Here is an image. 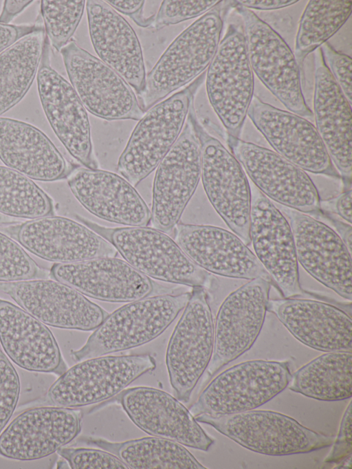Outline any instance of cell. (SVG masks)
<instances>
[{
	"mask_svg": "<svg viewBox=\"0 0 352 469\" xmlns=\"http://www.w3.org/2000/svg\"><path fill=\"white\" fill-rule=\"evenodd\" d=\"M0 214L30 219L52 216L54 204L30 178L0 166Z\"/></svg>",
	"mask_w": 352,
	"mask_h": 469,
	"instance_id": "obj_36",
	"label": "cell"
},
{
	"mask_svg": "<svg viewBox=\"0 0 352 469\" xmlns=\"http://www.w3.org/2000/svg\"><path fill=\"white\" fill-rule=\"evenodd\" d=\"M50 274L56 281L85 296L112 303L131 302L148 297L155 287L148 276L126 261L112 257L55 263Z\"/></svg>",
	"mask_w": 352,
	"mask_h": 469,
	"instance_id": "obj_25",
	"label": "cell"
},
{
	"mask_svg": "<svg viewBox=\"0 0 352 469\" xmlns=\"http://www.w3.org/2000/svg\"><path fill=\"white\" fill-rule=\"evenodd\" d=\"M314 110L316 130L346 188L352 174L351 105L333 79L320 48L314 52Z\"/></svg>",
	"mask_w": 352,
	"mask_h": 469,
	"instance_id": "obj_28",
	"label": "cell"
},
{
	"mask_svg": "<svg viewBox=\"0 0 352 469\" xmlns=\"http://www.w3.org/2000/svg\"><path fill=\"white\" fill-rule=\"evenodd\" d=\"M190 292L133 301L109 314L79 349L75 361L104 356L146 344L162 334L184 309Z\"/></svg>",
	"mask_w": 352,
	"mask_h": 469,
	"instance_id": "obj_3",
	"label": "cell"
},
{
	"mask_svg": "<svg viewBox=\"0 0 352 469\" xmlns=\"http://www.w3.org/2000/svg\"><path fill=\"white\" fill-rule=\"evenodd\" d=\"M85 3L82 0L41 1L45 34L57 51L70 41L82 17Z\"/></svg>",
	"mask_w": 352,
	"mask_h": 469,
	"instance_id": "obj_37",
	"label": "cell"
},
{
	"mask_svg": "<svg viewBox=\"0 0 352 469\" xmlns=\"http://www.w3.org/2000/svg\"><path fill=\"white\" fill-rule=\"evenodd\" d=\"M6 232L34 255L56 263L118 254L115 248L87 226L68 218L47 216L6 228Z\"/></svg>",
	"mask_w": 352,
	"mask_h": 469,
	"instance_id": "obj_21",
	"label": "cell"
},
{
	"mask_svg": "<svg viewBox=\"0 0 352 469\" xmlns=\"http://www.w3.org/2000/svg\"><path fill=\"white\" fill-rule=\"evenodd\" d=\"M204 75L153 106L139 120L117 164V171L133 186L157 168L178 139Z\"/></svg>",
	"mask_w": 352,
	"mask_h": 469,
	"instance_id": "obj_4",
	"label": "cell"
},
{
	"mask_svg": "<svg viewBox=\"0 0 352 469\" xmlns=\"http://www.w3.org/2000/svg\"><path fill=\"white\" fill-rule=\"evenodd\" d=\"M351 1H309L299 22L294 56L301 69L305 58L326 43L351 15Z\"/></svg>",
	"mask_w": 352,
	"mask_h": 469,
	"instance_id": "obj_35",
	"label": "cell"
},
{
	"mask_svg": "<svg viewBox=\"0 0 352 469\" xmlns=\"http://www.w3.org/2000/svg\"><path fill=\"white\" fill-rule=\"evenodd\" d=\"M247 115L276 153L305 171L341 178L316 128L309 120L256 96H253Z\"/></svg>",
	"mask_w": 352,
	"mask_h": 469,
	"instance_id": "obj_18",
	"label": "cell"
},
{
	"mask_svg": "<svg viewBox=\"0 0 352 469\" xmlns=\"http://www.w3.org/2000/svg\"><path fill=\"white\" fill-rule=\"evenodd\" d=\"M280 211L290 224L298 263L316 281L351 301V252L339 235L307 214L284 206Z\"/></svg>",
	"mask_w": 352,
	"mask_h": 469,
	"instance_id": "obj_17",
	"label": "cell"
},
{
	"mask_svg": "<svg viewBox=\"0 0 352 469\" xmlns=\"http://www.w3.org/2000/svg\"><path fill=\"white\" fill-rule=\"evenodd\" d=\"M12 222V220H10L8 216L3 215L0 214V224L2 223H10Z\"/></svg>",
	"mask_w": 352,
	"mask_h": 469,
	"instance_id": "obj_50",
	"label": "cell"
},
{
	"mask_svg": "<svg viewBox=\"0 0 352 469\" xmlns=\"http://www.w3.org/2000/svg\"><path fill=\"white\" fill-rule=\"evenodd\" d=\"M199 139L187 116L184 128L157 167L153 184L151 222L164 232L174 229L201 179Z\"/></svg>",
	"mask_w": 352,
	"mask_h": 469,
	"instance_id": "obj_14",
	"label": "cell"
},
{
	"mask_svg": "<svg viewBox=\"0 0 352 469\" xmlns=\"http://www.w3.org/2000/svg\"><path fill=\"white\" fill-rule=\"evenodd\" d=\"M241 6L248 9H255L261 10H277L293 5L298 1L293 0H246L236 1Z\"/></svg>",
	"mask_w": 352,
	"mask_h": 469,
	"instance_id": "obj_47",
	"label": "cell"
},
{
	"mask_svg": "<svg viewBox=\"0 0 352 469\" xmlns=\"http://www.w3.org/2000/svg\"><path fill=\"white\" fill-rule=\"evenodd\" d=\"M0 14V23L10 24L12 19L30 6L33 1H4Z\"/></svg>",
	"mask_w": 352,
	"mask_h": 469,
	"instance_id": "obj_48",
	"label": "cell"
},
{
	"mask_svg": "<svg viewBox=\"0 0 352 469\" xmlns=\"http://www.w3.org/2000/svg\"><path fill=\"white\" fill-rule=\"evenodd\" d=\"M271 281L256 278L230 293L221 303L214 324L208 377L249 350L263 327Z\"/></svg>",
	"mask_w": 352,
	"mask_h": 469,
	"instance_id": "obj_15",
	"label": "cell"
},
{
	"mask_svg": "<svg viewBox=\"0 0 352 469\" xmlns=\"http://www.w3.org/2000/svg\"><path fill=\"white\" fill-rule=\"evenodd\" d=\"M41 25H12L0 23V53Z\"/></svg>",
	"mask_w": 352,
	"mask_h": 469,
	"instance_id": "obj_45",
	"label": "cell"
},
{
	"mask_svg": "<svg viewBox=\"0 0 352 469\" xmlns=\"http://www.w3.org/2000/svg\"><path fill=\"white\" fill-rule=\"evenodd\" d=\"M289 361L254 360L234 365L217 375L190 406L194 415H224L255 409L289 384Z\"/></svg>",
	"mask_w": 352,
	"mask_h": 469,
	"instance_id": "obj_7",
	"label": "cell"
},
{
	"mask_svg": "<svg viewBox=\"0 0 352 469\" xmlns=\"http://www.w3.org/2000/svg\"><path fill=\"white\" fill-rule=\"evenodd\" d=\"M205 288L192 287L170 338L166 364L177 398L188 402L211 360L214 322Z\"/></svg>",
	"mask_w": 352,
	"mask_h": 469,
	"instance_id": "obj_11",
	"label": "cell"
},
{
	"mask_svg": "<svg viewBox=\"0 0 352 469\" xmlns=\"http://www.w3.org/2000/svg\"><path fill=\"white\" fill-rule=\"evenodd\" d=\"M0 344L9 359L27 371L60 376L67 369L50 329L23 308L1 298Z\"/></svg>",
	"mask_w": 352,
	"mask_h": 469,
	"instance_id": "obj_29",
	"label": "cell"
},
{
	"mask_svg": "<svg viewBox=\"0 0 352 469\" xmlns=\"http://www.w3.org/2000/svg\"><path fill=\"white\" fill-rule=\"evenodd\" d=\"M0 290L38 320L54 327L90 331L109 315L80 292L58 281L0 282Z\"/></svg>",
	"mask_w": 352,
	"mask_h": 469,
	"instance_id": "obj_20",
	"label": "cell"
},
{
	"mask_svg": "<svg viewBox=\"0 0 352 469\" xmlns=\"http://www.w3.org/2000/svg\"><path fill=\"white\" fill-rule=\"evenodd\" d=\"M289 389L322 401H339L352 395V353L327 352L292 374Z\"/></svg>",
	"mask_w": 352,
	"mask_h": 469,
	"instance_id": "obj_33",
	"label": "cell"
},
{
	"mask_svg": "<svg viewBox=\"0 0 352 469\" xmlns=\"http://www.w3.org/2000/svg\"><path fill=\"white\" fill-rule=\"evenodd\" d=\"M273 313L301 343L316 350H352V320L342 309L325 302L296 297L269 299Z\"/></svg>",
	"mask_w": 352,
	"mask_h": 469,
	"instance_id": "obj_27",
	"label": "cell"
},
{
	"mask_svg": "<svg viewBox=\"0 0 352 469\" xmlns=\"http://www.w3.org/2000/svg\"><path fill=\"white\" fill-rule=\"evenodd\" d=\"M38 267L14 239L0 232V282H15L36 277Z\"/></svg>",
	"mask_w": 352,
	"mask_h": 469,
	"instance_id": "obj_38",
	"label": "cell"
},
{
	"mask_svg": "<svg viewBox=\"0 0 352 469\" xmlns=\"http://www.w3.org/2000/svg\"><path fill=\"white\" fill-rule=\"evenodd\" d=\"M321 215L327 217L332 222L338 231L340 237L342 239L349 252H351L352 230L351 224H346L336 219L328 213L323 211H322Z\"/></svg>",
	"mask_w": 352,
	"mask_h": 469,
	"instance_id": "obj_49",
	"label": "cell"
},
{
	"mask_svg": "<svg viewBox=\"0 0 352 469\" xmlns=\"http://www.w3.org/2000/svg\"><path fill=\"white\" fill-rule=\"evenodd\" d=\"M242 17L252 70L262 83L290 111L311 118L302 91L300 69L286 42L252 10L232 1Z\"/></svg>",
	"mask_w": 352,
	"mask_h": 469,
	"instance_id": "obj_8",
	"label": "cell"
},
{
	"mask_svg": "<svg viewBox=\"0 0 352 469\" xmlns=\"http://www.w3.org/2000/svg\"><path fill=\"white\" fill-rule=\"evenodd\" d=\"M78 219L149 278L192 287L210 285L208 272L191 261L165 232L147 226L108 228L82 217Z\"/></svg>",
	"mask_w": 352,
	"mask_h": 469,
	"instance_id": "obj_2",
	"label": "cell"
},
{
	"mask_svg": "<svg viewBox=\"0 0 352 469\" xmlns=\"http://www.w3.org/2000/svg\"><path fill=\"white\" fill-rule=\"evenodd\" d=\"M71 85L86 110L107 120L144 116L130 85L100 59L70 41L60 51Z\"/></svg>",
	"mask_w": 352,
	"mask_h": 469,
	"instance_id": "obj_12",
	"label": "cell"
},
{
	"mask_svg": "<svg viewBox=\"0 0 352 469\" xmlns=\"http://www.w3.org/2000/svg\"><path fill=\"white\" fill-rule=\"evenodd\" d=\"M105 2L111 8L130 17L138 26L151 28L155 15L145 18L143 13L144 1L108 0Z\"/></svg>",
	"mask_w": 352,
	"mask_h": 469,
	"instance_id": "obj_44",
	"label": "cell"
},
{
	"mask_svg": "<svg viewBox=\"0 0 352 469\" xmlns=\"http://www.w3.org/2000/svg\"><path fill=\"white\" fill-rule=\"evenodd\" d=\"M232 1H221L184 30L170 44L146 77L139 95L145 113L203 74L212 61Z\"/></svg>",
	"mask_w": 352,
	"mask_h": 469,
	"instance_id": "obj_1",
	"label": "cell"
},
{
	"mask_svg": "<svg viewBox=\"0 0 352 469\" xmlns=\"http://www.w3.org/2000/svg\"><path fill=\"white\" fill-rule=\"evenodd\" d=\"M77 200L102 219L128 226H147L151 210L123 177L99 168L75 167L67 176Z\"/></svg>",
	"mask_w": 352,
	"mask_h": 469,
	"instance_id": "obj_26",
	"label": "cell"
},
{
	"mask_svg": "<svg viewBox=\"0 0 352 469\" xmlns=\"http://www.w3.org/2000/svg\"><path fill=\"white\" fill-rule=\"evenodd\" d=\"M90 39L94 50L138 94L146 72L139 39L126 20L104 1H86Z\"/></svg>",
	"mask_w": 352,
	"mask_h": 469,
	"instance_id": "obj_30",
	"label": "cell"
},
{
	"mask_svg": "<svg viewBox=\"0 0 352 469\" xmlns=\"http://www.w3.org/2000/svg\"><path fill=\"white\" fill-rule=\"evenodd\" d=\"M45 40L41 25L0 53V116L28 91L38 72Z\"/></svg>",
	"mask_w": 352,
	"mask_h": 469,
	"instance_id": "obj_32",
	"label": "cell"
},
{
	"mask_svg": "<svg viewBox=\"0 0 352 469\" xmlns=\"http://www.w3.org/2000/svg\"><path fill=\"white\" fill-rule=\"evenodd\" d=\"M351 402H350L342 416L331 451L324 459V463L338 464L351 458Z\"/></svg>",
	"mask_w": 352,
	"mask_h": 469,
	"instance_id": "obj_43",
	"label": "cell"
},
{
	"mask_svg": "<svg viewBox=\"0 0 352 469\" xmlns=\"http://www.w3.org/2000/svg\"><path fill=\"white\" fill-rule=\"evenodd\" d=\"M220 1L217 0L163 1L157 14L154 17L151 28L160 30L166 26L195 18L204 14Z\"/></svg>",
	"mask_w": 352,
	"mask_h": 469,
	"instance_id": "obj_39",
	"label": "cell"
},
{
	"mask_svg": "<svg viewBox=\"0 0 352 469\" xmlns=\"http://www.w3.org/2000/svg\"><path fill=\"white\" fill-rule=\"evenodd\" d=\"M331 210L349 224L351 223V189L348 188L331 199Z\"/></svg>",
	"mask_w": 352,
	"mask_h": 469,
	"instance_id": "obj_46",
	"label": "cell"
},
{
	"mask_svg": "<svg viewBox=\"0 0 352 469\" xmlns=\"http://www.w3.org/2000/svg\"><path fill=\"white\" fill-rule=\"evenodd\" d=\"M201 149V179L206 194L230 229L250 244L251 188L241 165L199 121L194 101L188 113Z\"/></svg>",
	"mask_w": 352,
	"mask_h": 469,
	"instance_id": "obj_6",
	"label": "cell"
},
{
	"mask_svg": "<svg viewBox=\"0 0 352 469\" xmlns=\"http://www.w3.org/2000/svg\"><path fill=\"white\" fill-rule=\"evenodd\" d=\"M111 452L129 468L205 469L181 444L159 437H143L122 442L84 437L81 441Z\"/></svg>",
	"mask_w": 352,
	"mask_h": 469,
	"instance_id": "obj_34",
	"label": "cell"
},
{
	"mask_svg": "<svg viewBox=\"0 0 352 469\" xmlns=\"http://www.w3.org/2000/svg\"><path fill=\"white\" fill-rule=\"evenodd\" d=\"M155 367L148 353L86 359L59 376L48 389L47 400L52 406L69 408L102 402Z\"/></svg>",
	"mask_w": 352,
	"mask_h": 469,
	"instance_id": "obj_9",
	"label": "cell"
},
{
	"mask_svg": "<svg viewBox=\"0 0 352 469\" xmlns=\"http://www.w3.org/2000/svg\"><path fill=\"white\" fill-rule=\"evenodd\" d=\"M208 100L227 133L239 138L253 98L254 76L244 32L230 24L208 66Z\"/></svg>",
	"mask_w": 352,
	"mask_h": 469,
	"instance_id": "obj_10",
	"label": "cell"
},
{
	"mask_svg": "<svg viewBox=\"0 0 352 469\" xmlns=\"http://www.w3.org/2000/svg\"><path fill=\"white\" fill-rule=\"evenodd\" d=\"M0 160L7 167L43 182L63 179L71 171L43 132L9 118L0 117Z\"/></svg>",
	"mask_w": 352,
	"mask_h": 469,
	"instance_id": "obj_31",
	"label": "cell"
},
{
	"mask_svg": "<svg viewBox=\"0 0 352 469\" xmlns=\"http://www.w3.org/2000/svg\"><path fill=\"white\" fill-rule=\"evenodd\" d=\"M37 86L47 120L65 149L85 167L98 168L86 109L72 85L52 67L47 36L37 72Z\"/></svg>",
	"mask_w": 352,
	"mask_h": 469,
	"instance_id": "obj_19",
	"label": "cell"
},
{
	"mask_svg": "<svg viewBox=\"0 0 352 469\" xmlns=\"http://www.w3.org/2000/svg\"><path fill=\"white\" fill-rule=\"evenodd\" d=\"M80 410L38 406L18 415L0 434V455L19 461L47 457L76 438L81 430Z\"/></svg>",
	"mask_w": 352,
	"mask_h": 469,
	"instance_id": "obj_22",
	"label": "cell"
},
{
	"mask_svg": "<svg viewBox=\"0 0 352 469\" xmlns=\"http://www.w3.org/2000/svg\"><path fill=\"white\" fill-rule=\"evenodd\" d=\"M19 393L18 373L0 348V434L15 411Z\"/></svg>",
	"mask_w": 352,
	"mask_h": 469,
	"instance_id": "obj_41",
	"label": "cell"
},
{
	"mask_svg": "<svg viewBox=\"0 0 352 469\" xmlns=\"http://www.w3.org/2000/svg\"><path fill=\"white\" fill-rule=\"evenodd\" d=\"M252 451L272 456L307 453L329 446L333 437L312 430L291 417L272 411L194 416Z\"/></svg>",
	"mask_w": 352,
	"mask_h": 469,
	"instance_id": "obj_5",
	"label": "cell"
},
{
	"mask_svg": "<svg viewBox=\"0 0 352 469\" xmlns=\"http://www.w3.org/2000/svg\"><path fill=\"white\" fill-rule=\"evenodd\" d=\"M250 243L283 298L303 294L293 232L283 213L255 186L251 189Z\"/></svg>",
	"mask_w": 352,
	"mask_h": 469,
	"instance_id": "obj_16",
	"label": "cell"
},
{
	"mask_svg": "<svg viewBox=\"0 0 352 469\" xmlns=\"http://www.w3.org/2000/svg\"><path fill=\"white\" fill-rule=\"evenodd\" d=\"M226 143L265 197L305 214H322L318 192L306 171L277 153L226 134Z\"/></svg>",
	"mask_w": 352,
	"mask_h": 469,
	"instance_id": "obj_13",
	"label": "cell"
},
{
	"mask_svg": "<svg viewBox=\"0 0 352 469\" xmlns=\"http://www.w3.org/2000/svg\"><path fill=\"white\" fill-rule=\"evenodd\" d=\"M57 453L65 459L73 469H128L117 456L103 450L85 448H64Z\"/></svg>",
	"mask_w": 352,
	"mask_h": 469,
	"instance_id": "obj_40",
	"label": "cell"
},
{
	"mask_svg": "<svg viewBox=\"0 0 352 469\" xmlns=\"http://www.w3.org/2000/svg\"><path fill=\"white\" fill-rule=\"evenodd\" d=\"M174 228L176 243L191 261L207 272L271 281L255 254L236 234L208 225L178 223Z\"/></svg>",
	"mask_w": 352,
	"mask_h": 469,
	"instance_id": "obj_24",
	"label": "cell"
},
{
	"mask_svg": "<svg viewBox=\"0 0 352 469\" xmlns=\"http://www.w3.org/2000/svg\"><path fill=\"white\" fill-rule=\"evenodd\" d=\"M319 48L329 72L351 105L352 61L351 57L337 52L327 42L323 43Z\"/></svg>",
	"mask_w": 352,
	"mask_h": 469,
	"instance_id": "obj_42",
	"label": "cell"
},
{
	"mask_svg": "<svg viewBox=\"0 0 352 469\" xmlns=\"http://www.w3.org/2000/svg\"><path fill=\"white\" fill-rule=\"evenodd\" d=\"M113 400L147 434L207 451L214 444L194 415L170 394L146 386L124 389Z\"/></svg>",
	"mask_w": 352,
	"mask_h": 469,
	"instance_id": "obj_23",
	"label": "cell"
}]
</instances>
